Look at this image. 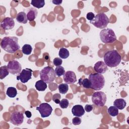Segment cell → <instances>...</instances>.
Listing matches in <instances>:
<instances>
[{
    "instance_id": "26",
    "label": "cell",
    "mask_w": 129,
    "mask_h": 129,
    "mask_svg": "<svg viewBox=\"0 0 129 129\" xmlns=\"http://www.w3.org/2000/svg\"><path fill=\"white\" fill-rule=\"evenodd\" d=\"M109 114L112 116H115L118 114V109L114 106H111L107 109Z\"/></svg>"
},
{
    "instance_id": "20",
    "label": "cell",
    "mask_w": 129,
    "mask_h": 129,
    "mask_svg": "<svg viewBox=\"0 0 129 129\" xmlns=\"http://www.w3.org/2000/svg\"><path fill=\"white\" fill-rule=\"evenodd\" d=\"M79 84L86 89H90L91 87V82L88 78H84L83 79L82 78L80 79L79 80Z\"/></svg>"
},
{
    "instance_id": "21",
    "label": "cell",
    "mask_w": 129,
    "mask_h": 129,
    "mask_svg": "<svg viewBox=\"0 0 129 129\" xmlns=\"http://www.w3.org/2000/svg\"><path fill=\"white\" fill-rule=\"evenodd\" d=\"M6 94L10 98H14L17 95V90L15 87H8L6 91Z\"/></svg>"
},
{
    "instance_id": "5",
    "label": "cell",
    "mask_w": 129,
    "mask_h": 129,
    "mask_svg": "<svg viewBox=\"0 0 129 129\" xmlns=\"http://www.w3.org/2000/svg\"><path fill=\"white\" fill-rule=\"evenodd\" d=\"M40 79L46 83L52 82L56 78V74L53 69L49 66L43 68L39 73Z\"/></svg>"
},
{
    "instance_id": "31",
    "label": "cell",
    "mask_w": 129,
    "mask_h": 129,
    "mask_svg": "<svg viewBox=\"0 0 129 129\" xmlns=\"http://www.w3.org/2000/svg\"><path fill=\"white\" fill-rule=\"evenodd\" d=\"M53 63L55 66L57 67L59 66H61L62 63V60L60 58L55 57L53 60Z\"/></svg>"
},
{
    "instance_id": "14",
    "label": "cell",
    "mask_w": 129,
    "mask_h": 129,
    "mask_svg": "<svg viewBox=\"0 0 129 129\" xmlns=\"http://www.w3.org/2000/svg\"><path fill=\"white\" fill-rule=\"evenodd\" d=\"M94 69L96 72L99 74H104L107 70V66L102 61H99L95 63L94 66Z\"/></svg>"
},
{
    "instance_id": "33",
    "label": "cell",
    "mask_w": 129,
    "mask_h": 129,
    "mask_svg": "<svg viewBox=\"0 0 129 129\" xmlns=\"http://www.w3.org/2000/svg\"><path fill=\"white\" fill-rule=\"evenodd\" d=\"M95 17V15L92 12H89L86 15V18L87 20L90 21H92Z\"/></svg>"
},
{
    "instance_id": "19",
    "label": "cell",
    "mask_w": 129,
    "mask_h": 129,
    "mask_svg": "<svg viewBox=\"0 0 129 129\" xmlns=\"http://www.w3.org/2000/svg\"><path fill=\"white\" fill-rule=\"evenodd\" d=\"M35 87L37 90L39 91H44L46 90L47 86L45 82L41 80L36 82Z\"/></svg>"
},
{
    "instance_id": "30",
    "label": "cell",
    "mask_w": 129,
    "mask_h": 129,
    "mask_svg": "<svg viewBox=\"0 0 129 129\" xmlns=\"http://www.w3.org/2000/svg\"><path fill=\"white\" fill-rule=\"evenodd\" d=\"M60 98H61L60 94H59L58 93H56V94H54L52 96V100L56 104H59L60 101Z\"/></svg>"
},
{
    "instance_id": "8",
    "label": "cell",
    "mask_w": 129,
    "mask_h": 129,
    "mask_svg": "<svg viewBox=\"0 0 129 129\" xmlns=\"http://www.w3.org/2000/svg\"><path fill=\"white\" fill-rule=\"evenodd\" d=\"M36 110L39 111L42 117H48L52 111L51 106L47 103H41L39 106L36 107Z\"/></svg>"
},
{
    "instance_id": "11",
    "label": "cell",
    "mask_w": 129,
    "mask_h": 129,
    "mask_svg": "<svg viewBox=\"0 0 129 129\" xmlns=\"http://www.w3.org/2000/svg\"><path fill=\"white\" fill-rule=\"evenodd\" d=\"M24 120L23 114L20 112L15 111L12 113L10 116V122L15 125H20Z\"/></svg>"
},
{
    "instance_id": "15",
    "label": "cell",
    "mask_w": 129,
    "mask_h": 129,
    "mask_svg": "<svg viewBox=\"0 0 129 129\" xmlns=\"http://www.w3.org/2000/svg\"><path fill=\"white\" fill-rule=\"evenodd\" d=\"M72 112L73 115L78 117L83 116L85 113V109L81 105H74L72 109Z\"/></svg>"
},
{
    "instance_id": "18",
    "label": "cell",
    "mask_w": 129,
    "mask_h": 129,
    "mask_svg": "<svg viewBox=\"0 0 129 129\" xmlns=\"http://www.w3.org/2000/svg\"><path fill=\"white\" fill-rule=\"evenodd\" d=\"M16 20L20 23L26 24L27 23L28 19L27 17V14L24 12H19L16 16Z\"/></svg>"
},
{
    "instance_id": "9",
    "label": "cell",
    "mask_w": 129,
    "mask_h": 129,
    "mask_svg": "<svg viewBox=\"0 0 129 129\" xmlns=\"http://www.w3.org/2000/svg\"><path fill=\"white\" fill-rule=\"evenodd\" d=\"M7 66L9 73L13 75L19 74L22 70L21 64L16 60L10 61Z\"/></svg>"
},
{
    "instance_id": "27",
    "label": "cell",
    "mask_w": 129,
    "mask_h": 129,
    "mask_svg": "<svg viewBox=\"0 0 129 129\" xmlns=\"http://www.w3.org/2000/svg\"><path fill=\"white\" fill-rule=\"evenodd\" d=\"M58 89L60 93L64 94L67 93L69 90V86L67 85V84L62 83L58 86Z\"/></svg>"
},
{
    "instance_id": "1",
    "label": "cell",
    "mask_w": 129,
    "mask_h": 129,
    "mask_svg": "<svg viewBox=\"0 0 129 129\" xmlns=\"http://www.w3.org/2000/svg\"><path fill=\"white\" fill-rule=\"evenodd\" d=\"M1 46L9 53H14L20 48L18 44V38L14 36L4 37L1 42Z\"/></svg>"
},
{
    "instance_id": "12",
    "label": "cell",
    "mask_w": 129,
    "mask_h": 129,
    "mask_svg": "<svg viewBox=\"0 0 129 129\" xmlns=\"http://www.w3.org/2000/svg\"><path fill=\"white\" fill-rule=\"evenodd\" d=\"M15 26V21L12 18L6 17L1 23V27L5 30H11Z\"/></svg>"
},
{
    "instance_id": "32",
    "label": "cell",
    "mask_w": 129,
    "mask_h": 129,
    "mask_svg": "<svg viewBox=\"0 0 129 129\" xmlns=\"http://www.w3.org/2000/svg\"><path fill=\"white\" fill-rule=\"evenodd\" d=\"M81 122H82V120H81V118H80L79 117H78V116L74 117L72 119V123L73 124H74L75 125H79L81 123Z\"/></svg>"
},
{
    "instance_id": "25",
    "label": "cell",
    "mask_w": 129,
    "mask_h": 129,
    "mask_svg": "<svg viewBox=\"0 0 129 129\" xmlns=\"http://www.w3.org/2000/svg\"><path fill=\"white\" fill-rule=\"evenodd\" d=\"M32 51V46L28 44H24L22 48V52L25 55H29Z\"/></svg>"
},
{
    "instance_id": "34",
    "label": "cell",
    "mask_w": 129,
    "mask_h": 129,
    "mask_svg": "<svg viewBox=\"0 0 129 129\" xmlns=\"http://www.w3.org/2000/svg\"><path fill=\"white\" fill-rule=\"evenodd\" d=\"M93 109V106L91 104H87L85 106V111H86L87 112H89L91 111Z\"/></svg>"
},
{
    "instance_id": "17",
    "label": "cell",
    "mask_w": 129,
    "mask_h": 129,
    "mask_svg": "<svg viewBox=\"0 0 129 129\" xmlns=\"http://www.w3.org/2000/svg\"><path fill=\"white\" fill-rule=\"evenodd\" d=\"M113 105L115 107H116L118 109L122 110L126 106V103L123 99L118 98V99H116L114 101Z\"/></svg>"
},
{
    "instance_id": "10",
    "label": "cell",
    "mask_w": 129,
    "mask_h": 129,
    "mask_svg": "<svg viewBox=\"0 0 129 129\" xmlns=\"http://www.w3.org/2000/svg\"><path fill=\"white\" fill-rule=\"evenodd\" d=\"M32 70L30 69H25L22 70L19 75L17 76V80H20L23 83H27L31 79Z\"/></svg>"
},
{
    "instance_id": "2",
    "label": "cell",
    "mask_w": 129,
    "mask_h": 129,
    "mask_svg": "<svg viewBox=\"0 0 129 129\" xmlns=\"http://www.w3.org/2000/svg\"><path fill=\"white\" fill-rule=\"evenodd\" d=\"M104 62L110 68H114L117 66L121 60V56L116 50L107 51L103 56Z\"/></svg>"
},
{
    "instance_id": "16",
    "label": "cell",
    "mask_w": 129,
    "mask_h": 129,
    "mask_svg": "<svg viewBox=\"0 0 129 129\" xmlns=\"http://www.w3.org/2000/svg\"><path fill=\"white\" fill-rule=\"evenodd\" d=\"M38 14V12L36 9L34 8H30L27 13V17L28 20L29 21H32L34 20L36 18Z\"/></svg>"
},
{
    "instance_id": "13",
    "label": "cell",
    "mask_w": 129,
    "mask_h": 129,
    "mask_svg": "<svg viewBox=\"0 0 129 129\" xmlns=\"http://www.w3.org/2000/svg\"><path fill=\"white\" fill-rule=\"evenodd\" d=\"M63 79L66 84H72L77 81V78L75 73L71 71H68L63 75Z\"/></svg>"
},
{
    "instance_id": "23",
    "label": "cell",
    "mask_w": 129,
    "mask_h": 129,
    "mask_svg": "<svg viewBox=\"0 0 129 129\" xmlns=\"http://www.w3.org/2000/svg\"><path fill=\"white\" fill-rule=\"evenodd\" d=\"M31 5L36 8L40 9L45 5V1L44 0H32L31 2Z\"/></svg>"
},
{
    "instance_id": "3",
    "label": "cell",
    "mask_w": 129,
    "mask_h": 129,
    "mask_svg": "<svg viewBox=\"0 0 129 129\" xmlns=\"http://www.w3.org/2000/svg\"><path fill=\"white\" fill-rule=\"evenodd\" d=\"M89 80L91 84V88L94 90H101L105 85V79L101 74H91L89 76Z\"/></svg>"
},
{
    "instance_id": "22",
    "label": "cell",
    "mask_w": 129,
    "mask_h": 129,
    "mask_svg": "<svg viewBox=\"0 0 129 129\" xmlns=\"http://www.w3.org/2000/svg\"><path fill=\"white\" fill-rule=\"evenodd\" d=\"M58 55L61 58L66 59L69 56L70 53L69 50L67 48L64 47H62L59 50Z\"/></svg>"
},
{
    "instance_id": "28",
    "label": "cell",
    "mask_w": 129,
    "mask_h": 129,
    "mask_svg": "<svg viewBox=\"0 0 129 129\" xmlns=\"http://www.w3.org/2000/svg\"><path fill=\"white\" fill-rule=\"evenodd\" d=\"M54 72L56 75L58 77H60L66 73L64 69L63 68V67L61 66L56 67V68L54 70Z\"/></svg>"
},
{
    "instance_id": "29",
    "label": "cell",
    "mask_w": 129,
    "mask_h": 129,
    "mask_svg": "<svg viewBox=\"0 0 129 129\" xmlns=\"http://www.w3.org/2000/svg\"><path fill=\"white\" fill-rule=\"evenodd\" d=\"M59 104V106L61 108L64 109V108H67L68 107L69 105V102L67 99L64 98V99H62L60 101Z\"/></svg>"
},
{
    "instance_id": "24",
    "label": "cell",
    "mask_w": 129,
    "mask_h": 129,
    "mask_svg": "<svg viewBox=\"0 0 129 129\" xmlns=\"http://www.w3.org/2000/svg\"><path fill=\"white\" fill-rule=\"evenodd\" d=\"M9 73H10L8 70L7 66H4L0 68V79L1 80L4 79L9 75Z\"/></svg>"
},
{
    "instance_id": "35",
    "label": "cell",
    "mask_w": 129,
    "mask_h": 129,
    "mask_svg": "<svg viewBox=\"0 0 129 129\" xmlns=\"http://www.w3.org/2000/svg\"><path fill=\"white\" fill-rule=\"evenodd\" d=\"M25 114L26 115L27 117H28V118H30L31 117V116H32L31 112L30 111H28V110L25 111Z\"/></svg>"
},
{
    "instance_id": "7",
    "label": "cell",
    "mask_w": 129,
    "mask_h": 129,
    "mask_svg": "<svg viewBox=\"0 0 129 129\" xmlns=\"http://www.w3.org/2000/svg\"><path fill=\"white\" fill-rule=\"evenodd\" d=\"M106 95L102 91L94 92L92 96V101L94 104L98 107H103L106 102Z\"/></svg>"
},
{
    "instance_id": "36",
    "label": "cell",
    "mask_w": 129,
    "mask_h": 129,
    "mask_svg": "<svg viewBox=\"0 0 129 129\" xmlns=\"http://www.w3.org/2000/svg\"><path fill=\"white\" fill-rule=\"evenodd\" d=\"M52 2L54 5H60L62 3V1H56V0H55V1H52Z\"/></svg>"
},
{
    "instance_id": "6",
    "label": "cell",
    "mask_w": 129,
    "mask_h": 129,
    "mask_svg": "<svg viewBox=\"0 0 129 129\" xmlns=\"http://www.w3.org/2000/svg\"><path fill=\"white\" fill-rule=\"evenodd\" d=\"M101 41L104 43H111L116 40V36L114 31L110 28L103 29L99 33Z\"/></svg>"
},
{
    "instance_id": "4",
    "label": "cell",
    "mask_w": 129,
    "mask_h": 129,
    "mask_svg": "<svg viewBox=\"0 0 129 129\" xmlns=\"http://www.w3.org/2000/svg\"><path fill=\"white\" fill-rule=\"evenodd\" d=\"M90 23L97 28L103 29L107 27L109 23V19L104 13H100L95 16L94 18Z\"/></svg>"
}]
</instances>
